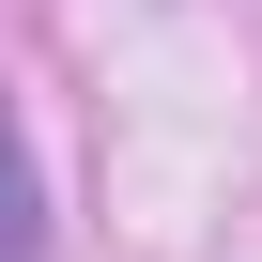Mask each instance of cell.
<instances>
[{"label": "cell", "mask_w": 262, "mask_h": 262, "mask_svg": "<svg viewBox=\"0 0 262 262\" xmlns=\"http://www.w3.org/2000/svg\"><path fill=\"white\" fill-rule=\"evenodd\" d=\"M0 262H47V216H31V139L0 108Z\"/></svg>", "instance_id": "cell-1"}]
</instances>
